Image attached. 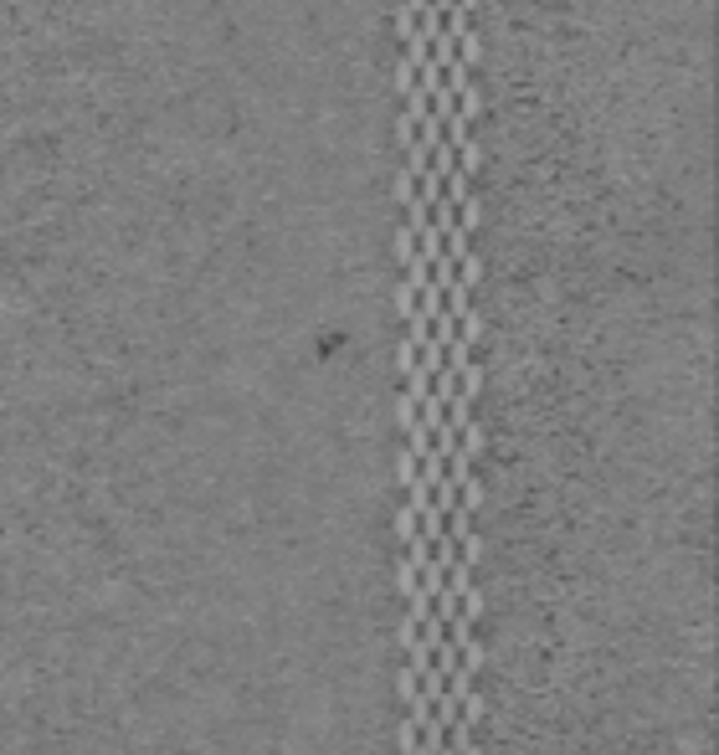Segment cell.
<instances>
[{"mask_svg": "<svg viewBox=\"0 0 719 755\" xmlns=\"http://www.w3.org/2000/svg\"><path fill=\"white\" fill-rule=\"evenodd\" d=\"M411 31H416V10H406V6H401V10H396V36L406 42Z\"/></svg>", "mask_w": 719, "mask_h": 755, "instance_id": "8fae6325", "label": "cell"}, {"mask_svg": "<svg viewBox=\"0 0 719 755\" xmlns=\"http://www.w3.org/2000/svg\"><path fill=\"white\" fill-rule=\"evenodd\" d=\"M396 591H401V596H416V591H422V576H416V565L406 561V555L396 561Z\"/></svg>", "mask_w": 719, "mask_h": 755, "instance_id": "6da1fadb", "label": "cell"}, {"mask_svg": "<svg viewBox=\"0 0 719 755\" xmlns=\"http://www.w3.org/2000/svg\"><path fill=\"white\" fill-rule=\"evenodd\" d=\"M396 257H401V267H406L411 257H416V231H406V226L396 231Z\"/></svg>", "mask_w": 719, "mask_h": 755, "instance_id": "52a82bcc", "label": "cell"}, {"mask_svg": "<svg viewBox=\"0 0 719 755\" xmlns=\"http://www.w3.org/2000/svg\"><path fill=\"white\" fill-rule=\"evenodd\" d=\"M396 422H401V426H406V432H411V426H416V401H406V396L396 401Z\"/></svg>", "mask_w": 719, "mask_h": 755, "instance_id": "7c38bea8", "label": "cell"}, {"mask_svg": "<svg viewBox=\"0 0 719 755\" xmlns=\"http://www.w3.org/2000/svg\"><path fill=\"white\" fill-rule=\"evenodd\" d=\"M396 694L406 699V704L416 699V673H411V668H401V679H396Z\"/></svg>", "mask_w": 719, "mask_h": 755, "instance_id": "4fadbf2b", "label": "cell"}, {"mask_svg": "<svg viewBox=\"0 0 719 755\" xmlns=\"http://www.w3.org/2000/svg\"><path fill=\"white\" fill-rule=\"evenodd\" d=\"M396 540H401V545L416 540V514H411V509H396Z\"/></svg>", "mask_w": 719, "mask_h": 755, "instance_id": "5b68a950", "label": "cell"}, {"mask_svg": "<svg viewBox=\"0 0 719 755\" xmlns=\"http://www.w3.org/2000/svg\"><path fill=\"white\" fill-rule=\"evenodd\" d=\"M416 632H422V627L406 617V622H401V632H396V642H401V647H411V642H416Z\"/></svg>", "mask_w": 719, "mask_h": 755, "instance_id": "9a60e30c", "label": "cell"}, {"mask_svg": "<svg viewBox=\"0 0 719 755\" xmlns=\"http://www.w3.org/2000/svg\"><path fill=\"white\" fill-rule=\"evenodd\" d=\"M416 360H422V349H416L411 340H401V349H396V370H401V375H411V370H416Z\"/></svg>", "mask_w": 719, "mask_h": 755, "instance_id": "277c9868", "label": "cell"}, {"mask_svg": "<svg viewBox=\"0 0 719 755\" xmlns=\"http://www.w3.org/2000/svg\"><path fill=\"white\" fill-rule=\"evenodd\" d=\"M396 308H401V319H411V314H416V288H406V283H401V288H396Z\"/></svg>", "mask_w": 719, "mask_h": 755, "instance_id": "30bf717a", "label": "cell"}, {"mask_svg": "<svg viewBox=\"0 0 719 755\" xmlns=\"http://www.w3.org/2000/svg\"><path fill=\"white\" fill-rule=\"evenodd\" d=\"M396 740H401V750H406V755H411L416 745H422V735H416V724H411V720L401 724V735H396Z\"/></svg>", "mask_w": 719, "mask_h": 755, "instance_id": "5bb4252c", "label": "cell"}, {"mask_svg": "<svg viewBox=\"0 0 719 755\" xmlns=\"http://www.w3.org/2000/svg\"><path fill=\"white\" fill-rule=\"evenodd\" d=\"M416 463H422L416 452H401V458H396V478H401V483H416Z\"/></svg>", "mask_w": 719, "mask_h": 755, "instance_id": "ba28073f", "label": "cell"}, {"mask_svg": "<svg viewBox=\"0 0 719 755\" xmlns=\"http://www.w3.org/2000/svg\"><path fill=\"white\" fill-rule=\"evenodd\" d=\"M396 201H401V206H411V201H416V175H406V170L396 175Z\"/></svg>", "mask_w": 719, "mask_h": 755, "instance_id": "9c48e42d", "label": "cell"}, {"mask_svg": "<svg viewBox=\"0 0 719 755\" xmlns=\"http://www.w3.org/2000/svg\"><path fill=\"white\" fill-rule=\"evenodd\" d=\"M427 113H431V98L422 93V88H411V93H406V113H401V119H406V124H422Z\"/></svg>", "mask_w": 719, "mask_h": 755, "instance_id": "7a4b0ae2", "label": "cell"}, {"mask_svg": "<svg viewBox=\"0 0 719 755\" xmlns=\"http://www.w3.org/2000/svg\"><path fill=\"white\" fill-rule=\"evenodd\" d=\"M390 83H396V93H411V88H416V67H411L406 57L396 62V77H390Z\"/></svg>", "mask_w": 719, "mask_h": 755, "instance_id": "8992f818", "label": "cell"}, {"mask_svg": "<svg viewBox=\"0 0 719 755\" xmlns=\"http://www.w3.org/2000/svg\"><path fill=\"white\" fill-rule=\"evenodd\" d=\"M401 283H406V288H416V293H422L427 283H431V267L422 263V257H411V263H406V278H401Z\"/></svg>", "mask_w": 719, "mask_h": 755, "instance_id": "3957f363", "label": "cell"}]
</instances>
